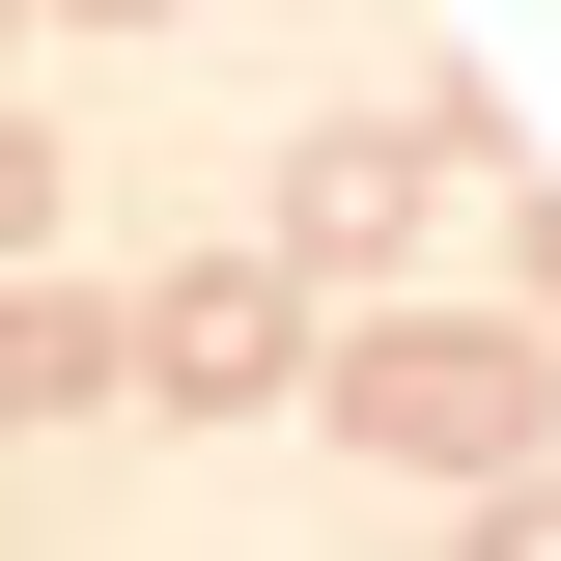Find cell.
Segmentation results:
<instances>
[{"instance_id": "obj_1", "label": "cell", "mask_w": 561, "mask_h": 561, "mask_svg": "<svg viewBox=\"0 0 561 561\" xmlns=\"http://www.w3.org/2000/svg\"><path fill=\"white\" fill-rule=\"evenodd\" d=\"M309 421H337L365 478H534L561 449V337L534 309H337V337H309Z\"/></svg>"}, {"instance_id": "obj_2", "label": "cell", "mask_w": 561, "mask_h": 561, "mask_svg": "<svg viewBox=\"0 0 561 561\" xmlns=\"http://www.w3.org/2000/svg\"><path fill=\"white\" fill-rule=\"evenodd\" d=\"M309 337H337V309H309L280 253H169V280L113 309V393H140V421H309Z\"/></svg>"}, {"instance_id": "obj_3", "label": "cell", "mask_w": 561, "mask_h": 561, "mask_svg": "<svg viewBox=\"0 0 561 561\" xmlns=\"http://www.w3.org/2000/svg\"><path fill=\"white\" fill-rule=\"evenodd\" d=\"M449 169H505L478 84H421V113H309V169H280V280H309V309H337V280H393Z\"/></svg>"}, {"instance_id": "obj_4", "label": "cell", "mask_w": 561, "mask_h": 561, "mask_svg": "<svg viewBox=\"0 0 561 561\" xmlns=\"http://www.w3.org/2000/svg\"><path fill=\"white\" fill-rule=\"evenodd\" d=\"M84 393H113V309H84V280H0V449L84 421Z\"/></svg>"}, {"instance_id": "obj_5", "label": "cell", "mask_w": 561, "mask_h": 561, "mask_svg": "<svg viewBox=\"0 0 561 561\" xmlns=\"http://www.w3.org/2000/svg\"><path fill=\"white\" fill-rule=\"evenodd\" d=\"M57 253V113H0V280Z\"/></svg>"}, {"instance_id": "obj_6", "label": "cell", "mask_w": 561, "mask_h": 561, "mask_svg": "<svg viewBox=\"0 0 561 561\" xmlns=\"http://www.w3.org/2000/svg\"><path fill=\"white\" fill-rule=\"evenodd\" d=\"M478 561H561V449H534V478H478Z\"/></svg>"}, {"instance_id": "obj_7", "label": "cell", "mask_w": 561, "mask_h": 561, "mask_svg": "<svg viewBox=\"0 0 561 561\" xmlns=\"http://www.w3.org/2000/svg\"><path fill=\"white\" fill-rule=\"evenodd\" d=\"M505 280H534V337H561V197H505Z\"/></svg>"}, {"instance_id": "obj_8", "label": "cell", "mask_w": 561, "mask_h": 561, "mask_svg": "<svg viewBox=\"0 0 561 561\" xmlns=\"http://www.w3.org/2000/svg\"><path fill=\"white\" fill-rule=\"evenodd\" d=\"M84 28H169V0H84Z\"/></svg>"}]
</instances>
